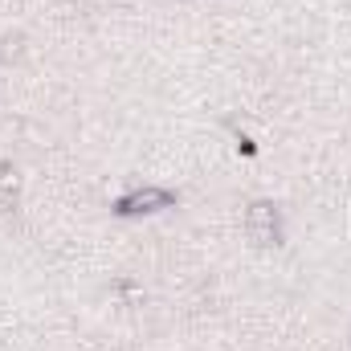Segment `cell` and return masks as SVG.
Listing matches in <instances>:
<instances>
[{
  "mask_svg": "<svg viewBox=\"0 0 351 351\" xmlns=\"http://www.w3.org/2000/svg\"><path fill=\"white\" fill-rule=\"evenodd\" d=\"M168 200H172L168 192H156V188H147V192H135V196H127L119 208H123V213H152L156 204H168Z\"/></svg>",
  "mask_w": 351,
  "mask_h": 351,
  "instance_id": "cell-1",
  "label": "cell"
}]
</instances>
